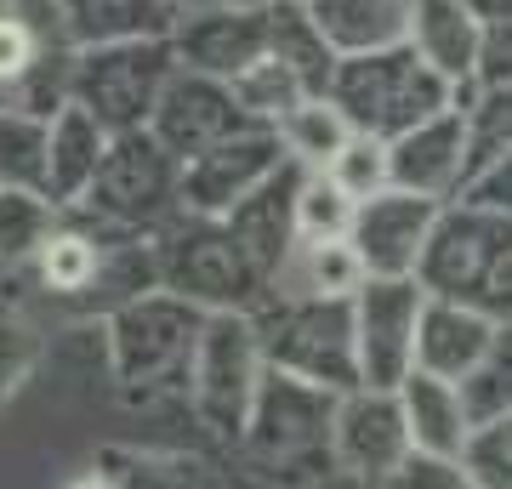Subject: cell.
Wrapping results in <instances>:
<instances>
[{
	"mask_svg": "<svg viewBox=\"0 0 512 489\" xmlns=\"http://www.w3.org/2000/svg\"><path fill=\"white\" fill-rule=\"evenodd\" d=\"M211 313L171 296V290H148L137 302H126L120 313L103 319L109 336V370L126 404H165L188 399L194 381V359H200V336Z\"/></svg>",
	"mask_w": 512,
	"mask_h": 489,
	"instance_id": "6da1fadb",
	"label": "cell"
},
{
	"mask_svg": "<svg viewBox=\"0 0 512 489\" xmlns=\"http://www.w3.org/2000/svg\"><path fill=\"white\" fill-rule=\"evenodd\" d=\"M416 279L427 285V296L461 302L512 330V217L473 200L444 205Z\"/></svg>",
	"mask_w": 512,
	"mask_h": 489,
	"instance_id": "7a4b0ae2",
	"label": "cell"
},
{
	"mask_svg": "<svg viewBox=\"0 0 512 489\" xmlns=\"http://www.w3.org/2000/svg\"><path fill=\"white\" fill-rule=\"evenodd\" d=\"M336 404L342 393H330L319 381L268 370L256 410L245 421V438H239V455L291 489L319 484L325 472H336Z\"/></svg>",
	"mask_w": 512,
	"mask_h": 489,
	"instance_id": "3957f363",
	"label": "cell"
},
{
	"mask_svg": "<svg viewBox=\"0 0 512 489\" xmlns=\"http://www.w3.org/2000/svg\"><path fill=\"white\" fill-rule=\"evenodd\" d=\"M325 97L348 114V126L359 137H376V143H393L404 131H416L421 120L456 109V86L433 63H421L410 40L387 46V52L342 57Z\"/></svg>",
	"mask_w": 512,
	"mask_h": 489,
	"instance_id": "277c9868",
	"label": "cell"
},
{
	"mask_svg": "<svg viewBox=\"0 0 512 489\" xmlns=\"http://www.w3.org/2000/svg\"><path fill=\"white\" fill-rule=\"evenodd\" d=\"M154 256H160V290L183 296L205 313H256L274 296L268 273L245 256V245L222 217L183 211L154 234Z\"/></svg>",
	"mask_w": 512,
	"mask_h": 489,
	"instance_id": "5b68a950",
	"label": "cell"
},
{
	"mask_svg": "<svg viewBox=\"0 0 512 489\" xmlns=\"http://www.w3.org/2000/svg\"><path fill=\"white\" fill-rule=\"evenodd\" d=\"M262 353L268 370L319 381L330 393L359 387V330H353V302H325V296H268L256 308Z\"/></svg>",
	"mask_w": 512,
	"mask_h": 489,
	"instance_id": "8992f818",
	"label": "cell"
},
{
	"mask_svg": "<svg viewBox=\"0 0 512 489\" xmlns=\"http://www.w3.org/2000/svg\"><path fill=\"white\" fill-rule=\"evenodd\" d=\"M262 381H268V353H262L256 313H211L200 336V359H194V381H188L194 421L239 450Z\"/></svg>",
	"mask_w": 512,
	"mask_h": 489,
	"instance_id": "52a82bcc",
	"label": "cell"
},
{
	"mask_svg": "<svg viewBox=\"0 0 512 489\" xmlns=\"http://www.w3.org/2000/svg\"><path fill=\"white\" fill-rule=\"evenodd\" d=\"M80 211L109 228L160 234L165 222L183 217V160L154 131H120L109 143V160L92 177Z\"/></svg>",
	"mask_w": 512,
	"mask_h": 489,
	"instance_id": "ba28073f",
	"label": "cell"
},
{
	"mask_svg": "<svg viewBox=\"0 0 512 489\" xmlns=\"http://www.w3.org/2000/svg\"><path fill=\"white\" fill-rule=\"evenodd\" d=\"M183 69L171 40H126V46H97L74 57V103L92 109L103 126L120 131H148L160 109L171 74Z\"/></svg>",
	"mask_w": 512,
	"mask_h": 489,
	"instance_id": "9c48e42d",
	"label": "cell"
},
{
	"mask_svg": "<svg viewBox=\"0 0 512 489\" xmlns=\"http://www.w3.org/2000/svg\"><path fill=\"white\" fill-rule=\"evenodd\" d=\"M421 313H427V285L421 279H370L353 296L359 387H399L416 370Z\"/></svg>",
	"mask_w": 512,
	"mask_h": 489,
	"instance_id": "30bf717a",
	"label": "cell"
},
{
	"mask_svg": "<svg viewBox=\"0 0 512 489\" xmlns=\"http://www.w3.org/2000/svg\"><path fill=\"white\" fill-rule=\"evenodd\" d=\"M416 455L399 387H353L336 404V472L382 489Z\"/></svg>",
	"mask_w": 512,
	"mask_h": 489,
	"instance_id": "8fae6325",
	"label": "cell"
},
{
	"mask_svg": "<svg viewBox=\"0 0 512 489\" xmlns=\"http://www.w3.org/2000/svg\"><path fill=\"white\" fill-rule=\"evenodd\" d=\"M251 126L256 120L239 109L234 86H228V80H211V74H194V69L171 74L160 109L148 120V131H154L183 165L211 154V148H222L228 137H239V131H251Z\"/></svg>",
	"mask_w": 512,
	"mask_h": 489,
	"instance_id": "7c38bea8",
	"label": "cell"
},
{
	"mask_svg": "<svg viewBox=\"0 0 512 489\" xmlns=\"http://www.w3.org/2000/svg\"><path fill=\"white\" fill-rule=\"evenodd\" d=\"M439 217H444L439 200H421V194L387 188V194H376V200L359 205L348 245L359 251V262H365L370 279H416L421 256H427V245H433Z\"/></svg>",
	"mask_w": 512,
	"mask_h": 489,
	"instance_id": "4fadbf2b",
	"label": "cell"
},
{
	"mask_svg": "<svg viewBox=\"0 0 512 489\" xmlns=\"http://www.w3.org/2000/svg\"><path fill=\"white\" fill-rule=\"evenodd\" d=\"M171 52H177L183 69L234 86L251 63L268 57V0H234V6L183 12L177 29H171Z\"/></svg>",
	"mask_w": 512,
	"mask_h": 489,
	"instance_id": "5bb4252c",
	"label": "cell"
},
{
	"mask_svg": "<svg viewBox=\"0 0 512 489\" xmlns=\"http://www.w3.org/2000/svg\"><path fill=\"white\" fill-rule=\"evenodd\" d=\"M285 160H291V154H285L274 126L239 131V137H228L222 148H211V154L183 165V211H194V217H228V211L251 200Z\"/></svg>",
	"mask_w": 512,
	"mask_h": 489,
	"instance_id": "9a60e30c",
	"label": "cell"
},
{
	"mask_svg": "<svg viewBox=\"0 0 512 489\" xmlns=\"http://www.w3.org/2000/svg\"><path fill=\"white\" fill-rule=\"evenodd\" d=\"M387 160H393V188L404 194H421V200H439V205H456L473 165H467V120H461V103L456 109L421 120L416 131H404L387 143Z\"/></svg>",
	"mask_w": 512,
	"mask_h": 489,
	"instance_id": "2e32d148",
	"label": "cell"
},
{
	"mask_svg": "<svg viewBox=\"0 0 512 489\" xmlns=\"http://www.w3.org/2000/svg\"><path fill=\"white\" fill-rule=\"evenodd\" d=\"M507 347V330L484 319V313L461 308V302H439L427 296V313H421V336H416V370H433L444 381H461L473 387Z\"/></svg>",
	"mask_w": 512,
	"mask_h": 489,
	"instance_id": "e0dca14e",
	"label": "cell"
},
{
	"mask_svg": "<svg viewBox=\"0 0 512 489\" xmlns=\"http://www.w3.org/2000/svg\"><path fill=\"white\" fill-rule=\"evenodd\" d=\"M302 165L285 160L274 171V177L256 188L245 205H234L228 211V228H234V239L245 245V256H251L256 268L268 273V285H274L279 273H285V262H291V251L302 245V234H296V200H302Z\"/></svg>",
	"mask_w": 512,
	"mask_h": 489,
	"instance_id": "ac0fdd59",
	"label": "cell"
},
{
	"mask_svg": "<svg viewBox=\"0 0 512 489\" xmlns=\"http://www.w3.org/2000/svg\"><path fill=\"white\" fill-rule=\"evenodd\" d=\"M399 404H404V421H410V444L421 455H467V438L478 427L473 387L444 381L433 370H410L399 381Z\"/></svg>",
	"mask_w": 512,
	"mask_h": 489,
	"instance_id": "d6986e66",
	"label": "cell"
},
{
	"mask_svg": "<svg viewBox=\"0 0 512 489\" xmlns=\"http://www.w3.org/2000/svg\"><path fill=\"white\" fill-rule=\"evenodd\" d=\"M410 46L456 91H467L478 80V46H484L473 0H410Z\"/></svg>",
	"mask_w": 512,
	"mask_h": 489,
	"instance_id": "ffe728a7",
	"label": "cell"
},
{
	"mask_svg": "<svg viewBox=\"0 0 512 489\" xmlns=\"http://www.w3.org/2000/svg\"><path fill=\"white\" fill-rule=\"evenodd\" d=\"M63 29L80 52L126 46V40H171L177 12L165 0H57Z\"/></svg>",
	"mask_w": 512,
	"mask_h": 489,
	"instance_id": "44dd1931",
	"label": "cell"
},
{
	"mask_svg": "<svg viewBox=\"0 0 512 489\" xmlns=\"http://www.w3.org/2000/svg\"><path fill=\"white\" fill-rule=\"evenodd\" d=\"M109 143H114V131L92 109L69 103L63 114H52V177H46V194L57 205H80L92 177L109 160Z\"/></svg>",
	"mask_w": 512,
	"mask_h": 489,
	"instance_id": "7402d4cb",
	"label": "cell"
},
{
	"mask_svg": "<svg viewBox=\"0 0 512 489\" xmlns=\"http://www.w3.org/2000/svg\"><path fill=\"white\" fill-rule=\"evenodd\" d=\"M308 12L336 46V57L387 52L410 40V0H308Z\"/></svg>",
	"mask_w": 512,
	"mask_h": 489,
	"instance_id": "603a6c76",
	"label": "cell"
},
{
	"mask_svg": "<svg viewBox=\"0 0 512 489\" xmlns=\"http://www.w3.org/2000/svg\"><path fill=\"white\" fill-rule=\"evenodd\" d=\"M268 57H279L313 97H325L336 80V63H342L302 0H268Z\"/></svg>",
	"mask_w": 512,
	"mask_h": 489,
	"instance_id": "cb8c5ba5",
	"label": "cell"
},
{
	"mask_svg": "<svg viewBox=\"0 0 512 489\" xmlns=\"http://www.w3.org/2000/svg\"><path fill=\"white\" fill-rule=\"evenodd\" d=\"M365 285L370 273L348 239H302L285 273L274 279L279 296H325V302H353Z\"/></svg>",
	"mask_w": 512,
	"mask_h": 489,
	"instance_id": "d4e9b609",
	"label": "cell"
},
{
	"mask_svg": "<svg viewBox=\"0 0 512 489\" xmlns=\"http://www.w3.org/2000/svg\"><path fill=\"white\" fill-rule=\"evenodd\" d=\"M63 205L35 188H0V279L23 273L40 256V245L57 234Z\"/></svg>",
	"mask_w": 512,
	"mask_h": 489,
	"instance_id": "484cf974",
	"label": "cell"
},
{
	"mask_svg": "<svg viewBox=\"0 0 512 489\" xmlns=\"http://www.w3.org/2000/svg\"><path fill=\"white\" fill-rule=\"evenodd\" d=\"M97 467L114 478V489H222L205 461L177 450H137V444H109Z\"/></svg>",
	"mask_w": 512,
	"mask_h": 489,
	"instance_id": "4316f807",
	"label": "cell"
},
{
	"mask_svg": "<svg viewBox=\"0 0 512 489\" xmlns=\"http://www.w3.org/2000/svg\"><path fill=\"white\" fill-rule=\"evenodd\" d=\"M359 131L348 126V114L336 109L330 97H308V103H296L285 120H279V143L291 154L302 171H330L336 154L353 143Z\"/></svg>",
	"mask_w": 512,
	"mask_h": 489,
	"instance_id": "83f0119b",
	"label": "cell"
},
{
	"mask_svg": "<svg viewBox=\"0 0 512 489\" xmlns=\"http://www.w3.org/2000/svg\"><path fill=\"white\" fill-rule=\"evenodd\" d=\"M46 177H52V120L0 109V188L46 194Z\"/></svg>",
	"mask_w": 512,
	"mask_h": 489,
	"instance_id": "f1b7e54d",
	"label": "cell"
},
{
	"mask_svg": "<svg viewBox=\"0 0 512 489\" xmlns=\"http://www.w3.org/2000/svg\"><path fill=\"white\" fill-rule=\"evenodd\" d=\"M456 103H461V120H467V165L478 177L484 165L501 160L512 148V86H467V91H456Z\"/></svg>",
	"mask_w": 512,
	"mask_h": 489,
	"instance_id": "f546056e",
	"label": "cell"
},
{
	"mask_svg": "<svg viewBox=\"0 0 512 489\" xmlns=\"http://www.w3.org/2000/svg\"><path fill=\"white\" fill-rule=\"evenodd\" d=\"M234 97H239V109L251 114L256 126H274L279 131V120H285L296 103H308L313 91L302 86L279 57H262V63H251V69L234 80Z\"/></svg>",
	"mask_w": 512,
	"mask_h": 489,
	"instance_id": "4dcf8cb0",
	"label": "cell"
},
{
	"mask_svg": "<svg viewBox=\"0 0 512 489\" xmlns=\"http://www.w3.org/2000/svg\"><path fill=\"white\" fill-rule=\"evenodd\" d=\"M353 217H359V200L342 194L325 171L302 177V200H296V234L302 239H348Z\"/></svg>",
	"mask_w": 512,
	"mask_h": 489,
	"instance_id": "1f68e13d",
	"label": "cell"
},
{
	"mask_svg": "<svg viewBox=\"0 0 512 489\" xmlns=\"http://www.w3.org/2000/svg\"><path fill=\"white\" fill-rule=\"evenodd\" d=\"M40 364V325L23 308L0 302V410L18 399Z\"/></svg>",
	"mask_w": 512,
	"mask_h": 489,
	"instance_id": "d6a6232c",
	"label": "cell"
},
{
	"mask_svg": "<svg viewBox=\"0 0 512 489\" xmlns=\"http://www.w3.org/2000/svg\"><path fill=\"white\" fill-rule=\"evenodd\" d=\"M461 461H467V472H473L478 489H512V404L478 416Z\"/></svg>",
	"mask_w": 512,
	"mask_h": 489,
	"instance_id": "836d02e7",
	"label": "cell"
},
{
	"mask_svg": "<svg viewBox=\"0 0 512 489\" xmlns=\"http://www.w3.org/2000/svg\"><path fill=\"white\" fill-rule=\"evenodd\" d=\"M342 194H353V200L365 205L376 200V194H387L393 188V160H387V143H376V137H353L342 154H336V165L325 171Z\"/></svg>",
	"mask_w": 512,
	"mask_h": 489,
	"instance_id": "e575fe53",
	"label": "cell"
},
{
	"mask_svg": "<svg viewBox=\"0 0 512 489\" xmlns=\"http://www.w3.org/2000/svg\"><path fill=\"white\" fill-rule=\"evenodd\" d=\"M484 46H478L473 86H512V0H473Z\"/></svg>",
	"mask_w": 512,
	"mask_h": 489,
	"instance_id": "d590c367",
	"label": "cell"
},
{
	"mask_svg": "<svg viewBox=\"0 0 512 489\" xmlns=\"http://www.w3.org/2000/svg\"><path fill=\"white\" fill-rule=\"evenodd\" d=\"M382 489H478V484H473V472H467L461 455H421L416 450Z\"/></svg>",
	"mask_w": 512,
	"mask_h": 489,
	"instance_id": "8d00e7d4",
	"label": "cell"
},
{
	"mask_svg": "<svg viewBox=\"0 0 512 489\" xmlns=\"http://www.w3.org/2000/svg\"><path fill=\"white\" fill-rule=\"evenodd\" d=\"M461 200L490 205V211H507V217H512V148L501 154V160H490L473 182H467V194H461Z\"/></svg>",
	"mask_w": 512,
	"mask_h": 489,
	"instance_id": "74e56055",
	"label": "cell"
},
{
	"mask_svg": "<svg viewBox=\"0 0 512 489\" xmlns=\"http://www.w3.org/2000/svg\"><path fill=\"white\" fill-rule=\"evenodd\" d=\"M63 489H114V478L103 467H92V472H80V478H69Z\"/></svg>",
	"mask_w": 512,
	"mask_h": 489,
	"instance_id": "f35d334b",
	"label": "cell"
},
{
	"mask_svg": "<svg viewBox=\"0 0 512 489\" xmlns=\"http://www.w3.org/2000/svg\"><path fill=\"white\" fill-rule=\"evenodd\" d=\"M165 6L183 18V12H205V6H234V0H165Z\"/></svg>",
	"mask_w": 512,
	"mask_h": 489,
	"instance_id": "ab89813d",
	"label": "cell"
},
{
	"mask_svg": "<svg viewBox=\"0 0 512 489\" xmlns=\"http://www.w3.org/2000/svg\"><path fill=\"white\" fill-rule=\"evenodd\" d=\"M507 347H512V330H507Z\"/></svg>",
	"mask_w": 512,
	"mask_h": 489,
	"instance_id": "60d3db41",
	"label": "cell"
},
{
	"mask_svg": "<svg viewBox=\"0 0 512 489\" xmlns=\"http://www.w3.org/2000/svg\"><path fill=\"white\" fill-rule=\"evenodd\" d=\"M302 6H308V0H302Z\"/></svg>",
	"mask_w": 512,
	"mask_h": 489,
	"instance_id": "b9f144b4",
	"label": "cell"
}]
</instances>
